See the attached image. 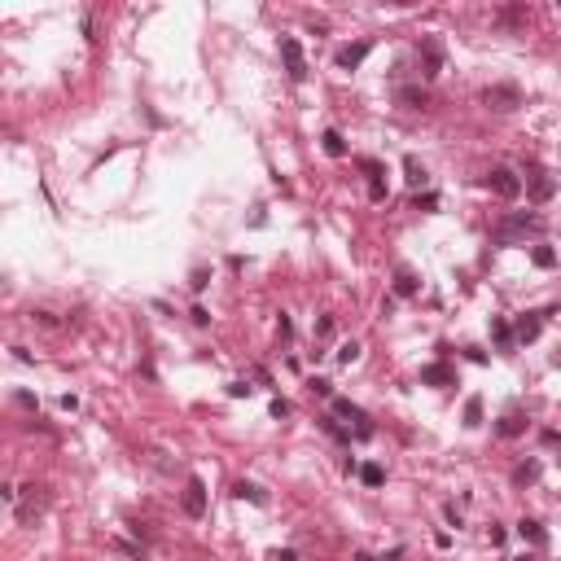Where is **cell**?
Masks as SVG:
<instances>
[{"label":"cell","mask_w":561,"mask_h":561,"mask_svg":"<svg viewBox=\"0 0 561 561\" xmlns=\"http://www.w3.org/2000/svg\"><path fill=\"white\" fill-rule=\"evenodd\" d=\"M403 175H408V185H413V189H421V185L430 180V175H425V167H421V163H417L413 154L403 158Z\"/></svg>","instance_id":"7402d4cb"},{"label":"cell","mask_w":561,"mask_h":561,"mask_svg":"<svg viewBox=\"0 0 561 561\" xmlns=\"http://www.w3.org/2000/svg\"><path fill=\"white\" fill-rule=\"evenodd\" d=\"M540 329H544V312H526V316H518V325H513V338H518V342H535V338H540Z\"/></svg>","instance_id":"4fadbf2b"},{"label":"cell","mask_w":561,"mask_h":561,"mask_svg":"<svg viewBox=\"0 0 561 561\" xmlns=\"http://www.w3.org/2000/svg\"><path fill=\"white\" fill-rule=\"evenodd\" d=\"M329 334H334V316H320L316 320V338H329Z\"/></svg>","instance_id":"4dcf8cb0"},{"label":"cell","mask_w":561,"mask_h":561,"mask_svg":"<svg viewBox=\"0 0 561 561\" xmlns=\"http://www.w3.org/2000/svg\"><path fill=\"white\" fill-rule=\"evenodd\" d=\"M254 386H246V381H233V386H228V395H233V399H241V395H250Z\"/></svg>","instance_id":"836d02e7"},{"label":"cell","mask_w":561,"mask_h":561,"mask_svg":"<svg viewBox=\"0 0 561 561\" xmlns=\"http://www.w3.org/2000/svg\"><path fill=\"white\" fill-rule=\"evenodd\" d=\"M417 66H421V80H435V75L443 70V44L435 36H425L417 44Z\"/></svg>","instance_id":"5b68a950"},{"label":"cell","mask_w":561,"mask_h":561,"mask_svg":"<svg viewBox=\"0 0 561 561\" xmlns=\"http://www.w3.org/2000/svg\"><path fill=\"white\" fill-rule=\"evenodd\" d=\"M526 18H530L526 5H504V9L496 13V27H504V31H522V27H526Z\"/></svg>","instance_id":"5bb4252c"},{"label":"cell","mask_w":561,"mask_h":561,"mask_svg":"<svg viewBox=\"0 0 561 561\" xmlns=\"http://www.w3.org/2000/svg\"><path fill=\"white\" fill-rule=\"evenodd\" d=\"M487 189H491L496 197H504V202H513V197L522 193V175H518L513 167H491V171H487Z\"/></svg>","instance_id":"3957f363"},{"label":"cell","mask_w":561,"mask_h":561,"mask_svg":"<svg viewBox=\"0 0 561 561\" xmlns=\"http://www.w3.org/2000/svg\"><path fill=\"white\" fill-rule=\"evenodd\" d=\"M307 386H312L316 395H334V381H329V377H312V381H307Z\"/></svg>","instance_id":"f546056e"},{"label":"cell","mask_w":561,"mask_h":561,"mask_svg":"<svg viewBox=\"0 0 561 561\" xmlns=\"http://www.w3.org/2000/svg\"><path fill=\"white\" fill-rule=\"evenodd\" d=\"M399 106H408V110H425V106H430V92H425L421 84H408V88H399Z\"/></svg>","instance_id":"2e32d148"},{"label":"cell","mask_w":561,"mask_h":561,"mask_svg":"<svg viewBox=\"0 0 561 561\" xmlns=\"http://www.w3.org/2000/svg\"><path fill=\"white\" fill-rule=\"evenodd\" d=\"M360 171L369 175V197L373 202H386V167L377 158H360Z\"/></svg>","instance_id":"ba28073f"},{"label":"cell","mask_w":561,"mask_h":561,"mask_svg":"<svg viewBox=\"0 0 561 561\" xmlns=\"http://www.w3.org/2000/svg\"><path fill=\"white\" fill-rule=\"evenodd\" d=\"M320 145H325V154H329V158H342V154H347V141H342V132H334V127H329V132L320 136Z\"/></svg>","instance_id":"44dd1931"},{"label":"cell","mask_w":561,"mask_h":561,"mask_svg":"<svg viewBox=\"0 0 561 561\" xmlns=\"http://www.w3.org/2000/svg\"><path fill=\"white\" fill-rule=\"evenodd\" d=\"M84 36H88V40H97V22H92V13H84Z\"/></svg>","instance_id":"74e56055"},{"label":"cell","mask_w":561,"mask_h":561,"mask_svg":"<svg viewBox=\"0 0 561 561\" xmlns=\"http://www.w3.org/2000/svg\"><path fill=\"white\" fill-rule=\"evenodd\" d=\"M540 482V461H522L513 469V487H535Z\"/></svg>","instance_id":"ac0fdd59"},{"label":"cell","mask_w":561,"mask_h":561,"mask_svg":"<svg viewBox=\"0 0 561 561\" xmlns=\"http://www.w3.org/2000/svg\"><path fill=\"white\" fill-rule=\"evenodd\" d=\"M530 259H535V268H552V263H557V250H552V246H535Z\"/></svg>","instance_id":"cb8c5ba5"},{"label":"cell","mask_w":561,"mask_h":561,"mask_svg":"<svg viewBox=\"0 0 561 561\" xmlns=\"http://www.w3.org/2000/svg\"><path fill=\"white\" fill-rule=\"evenodd\" d=\"M513 561H535V557H530V552H522V557H513Z\"/></svg>","instance_id":"ab89813d"},{"label":"cell","mask_w":561,"mask_h":561,"mask_svg":"<svg viewBox=\"0 0 561 561\" xmlns=\"http://www.w3.org/2000/svg\"><path fill=\"white\" fill-rule=\"evenodd\" d=\"M272 561H298V552H294V548H276Z\"/></svg>","instance_id":"8d00e7d4"},{"label":"cell","mask_w":561,"mask_h":561,"mask_svg":"<svg viewBox=\"0 0 561 561\" xmlns=\"http://www.w3.org/2000/svg\"><path fill=\"white\" fill-rule=\"evenodd\" d=\"M280 58H285V70H290V80H294V84L307 80V58H303V48H298V40H294V36L280 40Z\"/></svg>","instance_id":"52a82bcc"},{"label":"cell","mask_w":561,"mask_h":561,"mask_svg":"<svg viewBox=\"0 0 561 561\" xmlns=\"http://www.w3.org/2000/svg\"><path fill=\"white\" fill-rule=\"evenodd\" d=\"M417 290H421V280L408 272V268H399V272H395V294H399V298H413Z\"/></svg>","instance_id":"d6986e66"},{"label":"cell","mask_w":561,"mask_h":561,"mask_svg":"<svg viewBox=\"0 0 561 561\" xmlns=\"http://www.w3.org/2000/svg\"><path fill=\"white\" fill-rule=\"evenodd\" d=\"M233 496H237V500H250V504H259V508L268 504V491L259 487V482H246V478H241V482H233Z\"/></svg>","instance_id":"e0dca14e"},{"label":"cell","mask_w":561,"mask_h":561,"mask_svg":"<svg viewBox=\"0 0 561 561\" xmlns=\"http://www.w3.org/2000/svg\"><path fill=\"white\" fill-rule=\"evenodd\" d=\"M334 417L355 425V439H369V435H373V421H369V413H364V408H355L351 399H334Z\"/></svg>","instance_id":"8992f818"},{"label":"cell","mask_w":561,"mask_h":561,"mask_svg":"<svg viewBox=\"0 0 561 561\" xmlns=\"http://www.w3.org/2000/svg\"><path fill=\"white\" fill-rule=\"evenodd\" d=\"M526 193H530V202H548V197L557 193L552 175H548V171H540V167H530V175H526Z\"/></svg>","instance_id":"30bf717a"},{"label":"cell","mask_w":561,"mask_h":561,"mask_svg":"<svg viewBox=\"0 0 561 561\" xmlns=\"http://www.w3.org/2000/svg\"><path fill=\"white\" fill-rule=\"evenodd\" d=\"M276 334H280V338H290V334H294V325H290V316H280V320H276Z\"/></svg>","instance_id":"d590c367"},{"label":"cell","mask_w":561,"mask_h":561,"mask_svg":"<svg viewBox=\"0 0 561 561\" xmlns=\"http://www.w3.org/2000/svg\"><path fill=\"white\" fill-rule=\"evenodd\" d=\"M185 513H189V518H202V513H207V482H202V478H189V482H185Z\"/></svg>","instance_id":"9c48e42d"},{"label":"cell","mask_w":561,"mask_h":561,"mask_svg":"<svg viewBox=\"0 0 561 561\" xmlns=\"http://www.w3.org/2000/svg\"><path fill=\"white\" fill-rule=\"evenodd\" d=\"M31 316H36L44 329H58V316H53V312H31Z\"/></svg>","instance_id":"1f68e13d"},{"label":"cell","mask_w":561,"mask_h":561,"mask_svg":"<svg viewBox=\"0 0 561 561\" xmlns=\"http://www.w3.org/2000/svg\"><path fill=\"white\" fill-rule=\"evenodd\" d=\"M355 561H377V557H369V552H355Z\"/></svg>","instance_id":"f35d334b"},{"label":"cell","mask_w":561,"mask_h":561,"mask_svg":"<svg viewBox=\"0 0 561 561\" xmlns=\"http://www.w3.org/2000/svg\"><path fill=\"white\" fill-rule=\"evenodd\" d=\"M496 435H500V439H518V435H526V417H522V413H504V417L496 421Z\"/></svg>","instance_id":"9a60e30c"},{"label":"cell","mask_w":561,"mask_h":561,"mask_svg":"<svg viewBox=\"0 0 561 561\" xmlns=\"http://www.w3.org/2000/svg\"><path fill=\"white\" fill-rule=\"evenodd\" d=\"M369 48H373L369 40H355V44H342V48H338V58H334V62H338V70H355V66H360V62L369 58Z\"/></svg>","instance_id":"8fae6325"},{"label":"cell","mask_w":561,"mask_h":561,"mask_svg":"<svg viewBox=\"0 0 561 561\" xmlns=\"http://www.w3.org/2000/svg\"><path fill=\"white\" fill-rule=\"evenodd\" d=\"M491 334H496V342H500L504 351H508V347H513V342H518V338H513V329H508L504 320H496V325H491Z\"/></svg>","instance_id":"4316f807"},{"label":"cell","mask_w":561,"mask_h":561,"mask_svg":"<svg viewBox=\"0 0 561 561\" xmlns=\"http://www.w3.org/2000/svg\"><path fill=\"white\" fill-rule=\"evenodd\" d=\"M320 425H325V435H334V439H338V443H351V430H342V425H338V417H334V413H329V417H320Z\"/></svg>","instance_id":"603a6c76"},{"label":"cell","mask_w":561,"mask_h":561,"mask_svg":"<svg viewBox=\"0 0 561 561\" xmlns=\"http://www.w3.org/2000/svg\"><path fill=\"white\" fill-rule=\"evenodd\" d=\"M272 417H276V421L290 417V403H285V399H272Z\"/></svg>","instance_id":"d6a6232c"},{"label":"cell","mask_w":561,"mask_h":561,"mask_svg":"<svg viewBox=\"0 0 561 561\" xmlns=\"http://www.w3.org/2000/svg\"><path fill=\"white\" fill-rule=\"evenodd\" d=\"M189 316H193V325H211V312H207V307H193Z\"/></svg>","instance_id":"e575fe53"},{"label":"cell","mask_w":561,"mask_h":561,"mask_svg":"<svg viewBox=\"0 0 561 561\" xmlns=\"http://www.w3.org/2000/svg\"><path fill=\"white\" fill-rule=\"evenodd\" d=\"M482 106L496 110V114H513L522 106V88L518 84H491V88H482Z\"/></svg>","instance_id":"7a4b0ae2"},{"label":"cell","mask_w":561,"mask_h":561,"mask_svg":"<svg viewBox=\"0 0 561 561\" xmlns=\"http://www.w3.org/2000/svg\"><path fill=\"white\" fill-rule=\"evenodd\" d=\"M413 207H417V211H435V207H439V197H435V193H417V197H413Z\"/></svg>","instance_id":"f1b7e54d"},{"label":"cell","mask_w":561,"mask_h":561,"mask_svg":"<svg viewBox=\"0 0 561 561\" xmlns=\"http://www.w3.org/2000/svg\"><path fill=\"white\" fill-rule=\"evenodd\" d=\"M465 425L474 430V425H482V399L474 395V399H465Z\"/></svg>","instance_id":"d4e9b609"},{"label":"cell","mask_w":561,"mask_h":561,"mask_svg":"<svg viewBox=\"0 0 561 561\" xmlns=\"http://www.w3.org/2000/svg\"><path fill=\"white\" fill-rule=\"evenodd\" d=\"M421 386H456V369L452 364H425L421 369Z\"/></svg>","instance_id":"7c38bea8"},{"label":"cell","mask_w":561,"mask_h":561,"mask_svg":"<svg viewBox=\"0 0 561 561\" xmlns=\"http://www.w3.org/2000/svg\"><path fill=\"white\" fill-rule=\"evenodd\" d=\"M48 504H53V491H48L44 482H27V487H22V496H18V504H13V513H18L22 526H31Z\"/></svg>","instance_id":"6da1fadb"},{"label":"cell","mask_w":561,"mask_h":561,"mask_svg":"<svg viewBox=\"0 0 561 561\" xmlns=\"http://www.w3.org/2000/svg\"><path fill=\"white\" fill-rule=\"evenodd\" d=\"M360 478H364V487H381V482H386L381 465H360Z\"/></svg>","instance_id":"484cf974"},{"label":"cell","mask_w":561,"mask_h":561,"mask_svg":"<svg viewBox=\"0 0 561 561\" xmlns=\"http://www.w3.org/2000/svg\"><path fill=\"white\" fill-rule=\"evenodd\" d=\"M518 535H522V540H530V544H548V530L535 522V518H522L518 522Z\"/></svg>","instance_id":"ffe728a7"},{"label":"cell","mask_w":561,"mask_h":561,"mask_svg":"<svg viewBox=\"0 0 561 561\" xmlns=\"http://www.w3.org/2000/svg\"><path fill=\"white\" fill-rule=\"evenodd\" d=\"M535 228H540V219L535 215H526V211H518V215H504L500 219V228H496V241H518V237H526V233H535Z\"/></svg>","instance_id":"277c9868"},{"label":"cell","mask_w":561,"mask_h":561,"mask_svg":"<svg viewBox=\"0 0 561 561\" xmlns=\"http://www.w3.org/2000/svg\"><path fill=\"white\" fill-rule=\"evenodd\" d=\"M338 360H342V364L360 360V342H342V347H338Z\"/></svg>","instance_id":"83f0119b"}]
</instances>
